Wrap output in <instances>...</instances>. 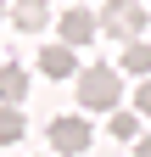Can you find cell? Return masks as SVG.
<instances>
[{
	"mask_svg": "<svg viewBox=\"0 0 151 157\" xmlns=\"http://www.w3.org/2000/svg\"><path fill=\"white\" fill-rule=\"evenodd\" d=\"M39 73H50V78H79L73 45H45V51H39Z\"/></svg>",
	"mask_w": 151,
	"mask_h": 157,
	"instance_id": "5",
	"label": "cell"
},
{
	"mask_svg": "<svg viewBox=\"0 0 151 157\" xmlns=\"http://www.w3.org/2000/svg\"><path fill=\"white\" fill-rule=\"evenodd\" d=\"M134 157H151V135H140V140H134Z\"/></svg>",
	"mask_w": 151,
	"mask_h": 157,
	"instance_id": "12",
	"label": "cell"
},
{
	"mask_svg": "<svg viewBox=\"0 0 151 157\" xmlns=\"http://www.w3.org/2000/svg\"><path fill=\"white\" fill-rule=\"evenodd\" d=\"M23 107H0V146H11V140H23Z\"/></svg>",
	"mask_w": 151,
	"mask_h": 157,
	"instance_id": "9",
	"label": "cell"
},
{
	"mask_svg": "<svg viewBox=\"0 0 151 157\" xmlns=\"http://www.w3.org/2000/svg\"><path fill=\"white\" fill-rule=\"evenodd\" d=\"M6 17H11V11H6V0H0V23H6Z\"/></svg>",
	"mask_w": 151,
	"mask_h": 157,
	"instance_id": "13",
	"label": "cell"
},
{
	"mask_svg": "<svg viewBox=\"0 0 151 157\" xmlns=\"http://www.w3.org/2000/svg\"><path fill=\"white\" fill-rule=\"evenodd\" d=\"M90 140H95V129L84 118H50V151L79 157V151H90Z\"/></svg>",
	"mask_w": 151,
	"mask_h": 157,
	"instance_id": "3",
	"label": "cell"
},
{
	"mask_svg": "<svg viewBox=\"0 0 151 157\" xmlns=\"http://www.w3.org/2000/svg\"><path fill=\"white\" fill-rule=\"evenodd\" d=\"M23 95H28V73L17 62H0V107H23Z\"/></svg>",
	"mask_w": 151,
	"mask_h": 157,
	"instance_id": "6",
	"label": "cell"
},
{
	"mask_svg": "<svg viewBox=\"0 0 151 157\" xmlns=\"http://www.w3.org/2000/svg\"><path fill=\"white\" fill-rule=\"evenodd\" d=\"M101 34H112V39H140L145 34V6H140V0H106Z\"/></svg>",
	"mask_w": 151,
	"mask_h": 157,
	"instance_id": "2",
	"label": "cell"
},
{
	"mask_svg": "<svg viewBox=\"0 0 151 157\" xmlns=\"http://www.w3.org/2000/svg\"><path fill=\"white\" fill-rule=\"evenodd\" d=\"M134 112H151V78H145V84L134 90Z\"/></svg>",
	"mask_w": 151,
	"mask_h": 157,
	"instance_id": "11",
	"label": "cell"
},
{
	"mask_svg": "<svg viewBox=\"0 0 151 157\" xmlns=\"http://www.w3.org/2000/svg\"><path fill=\"white\" fill-rule=\"evenodd\" d=\"M118 140H140V112H112V124H106Z\"/></svg>",
	"mask_w": 151,
	"mask_h": 157,
	"instance_id": "10",
	"label": "cell"
},
{
	"mask_svg": "<svg viewBox=\"0 0 151 157\" xmlns=\"http://www.w3.org/2000/svg\"><path fill=\"white\" fill-rule=\"evenodd\" d=\"M101 34V17L84 11V6H67L62 11V45H90V39Z\"/></svg>",
	"mask_w": 151,
	"mask_h": 157,
	"instance_id": "4",
	"label": "cell"
},
{
	"mask_svg": "<svg viewBox=\"0 0 151 157\" xmlns=\"http://www.w3.org/2000/svg\"><path fill=\"white\" fill-rule=\"evenodd\" d=\"M123 73H151V45L145 39H129L123 45Z\"/></svg>",
	"mask_w": 151,
	"mask_h": 157,
	"instance_id": "8",
	"label": "cell"
},
{
	"mask_svg": "<svg viewBox=\"0 0 151 157\" xmlns=\"http://www.w3.org/2000/svg\"><path fill=\"white\" fill-rule=\"evenodd\" d=\"M11 23L23 28V34H39L50 23V6H45V0H17V6H11Z\"/></svg>",
	"mask_w": 151,
	"mask_h": 157,
	"instance_id": "7",
	"label": "cell"
},
{
	"mask_svg": "<svg viewBox=\"0 0 151 157\" xmlns=\"http://www.w3.org/2000/svg\"><path fill=\"white\" fill-rule=\"evenodd\" d=\"M118 95H123V78L112 73L106 62L79 73V107H84V112H112V107H118Z\"/></svg>",
	"mask_w": 151,
	"mask_h": 157,
	"instance_id": "1",
	"label": "cell"
}]
</instances>
